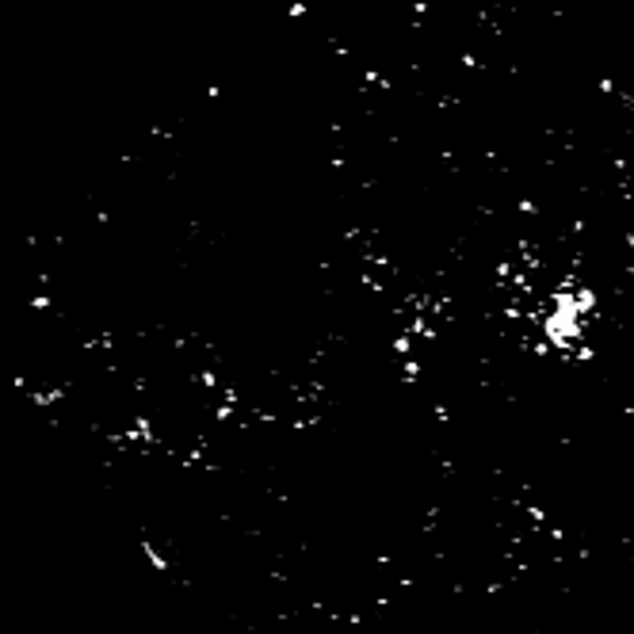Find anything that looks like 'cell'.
<instances>
[{
	"label": "cell",
	"instance_id": "7a4b0ae2",
	"mask_svg": "<svg viewBox=\"0 0 634 634\" xmlns=\"http://www.w3.org/2000/svg\"><path fill=\"white\" fill-rule=\"evenodd\" d=\"M27 306H31V310H38V314H43V310H50V306H54V298H50V295H35Z\"/></svg>",
	"mask_w": 634,
	"mask_h": 634
},
{
	"label": "cell",
	"instance_id": "6da1fadb",
	"mask_svg": "<svg viewBox=\"0 0 634 634\" xmlns=\"http://www.w3.org/2000/svg\"><path fill=\"white\" fill-rule=\"evenodd\" d=\"M65 394H69L65 386H54V390H27V397H31L35 405H58V401H65Z\"/></svg>",
	"mask_w": 634,
	"mask_h": 634
}]
</instances>
